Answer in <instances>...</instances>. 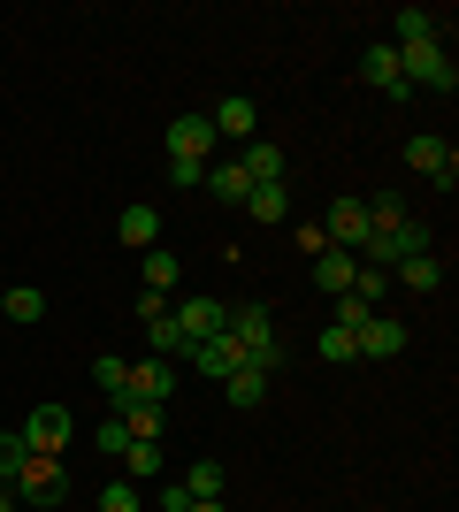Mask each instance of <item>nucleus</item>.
<instances>
[{
    "mask_svg": "<svg viewBox=\"0 0 459 512\" xmlns=\"http://www.w3.org/2000/svg\"><path fill=\"white\" fill-rule=\"evenodd\" d=\"M421 253H437V230L421 222V214H406L398 230H368V245H360V268H406V260H421Z\"/></svg>",
    "mask_w": 459,
    "mask_h": 512,
    "instance_id": "f257e3e1",
    "label": "nucleus"
},
{
    "mask_svg": "<svg viewBox=\"0 0 459 512\" xmlns=\"http://www.w3.org/2000/svg\"><path fill=\"white\" fill-rule=\"evenodd\" d=\"M222 337L238 344L253 367H268V375H276V360H284V337H276L268 306H230V329H222Z\"/></svg>",
    "mask_w": 459,
    "mask_h": 512,
    "instance_id": "f03ea898",
    "label": "nucleus"
},
{
    "mask_svg": "<svg viewBox=\"0 0 459 512\" xmlns=\"http://www.w3.org/2000/svg\"><path fill=\"white\" fill-rule=\"evenodd\" d=\"M8 490H16V505H23V512H46V505H62V497H69V474H62V459L31 451V459H23V474L8 482Z\"/></svg>",
    "mask_w": 459,
    "mask_h": 512,
    "instance_id": "7ed1b4c3",
    "label": "nucleus"
},
{
    "mask_svg": "<svg viewBox=\"0 0 459 512\" xmlns=\"http://www.w3.org/2000/svg\"><path fill=\"white\" fill-rule=\"evenodd\" d=\"M398 69H406V92H421V85H437V92H452V85H459V69H452V46H444V39L398 46Z\"/></svg>",
    "mask_w": 459,
    "mask_h": 512,
    "instance_id": "20e7f679",
    "label": "nucleus"
},
{
    "mask_svg": "<svg viewBox=\"0 0 459 512\" xmlns=\"http://www.w3.org/2000/svg\"><path fill=\"white\" fill-rule=\"evenodd\" d=\"M16 436H23L31 451H46V459H62V451H69V436H77V421H69L62 406H31V413H23V428H16Z\"/></svg>",
    "mask_w": 459,
    "mask_h": 512,
    "instance_id": "39448f33",
    "label": "nucleus"
},
{
    "mask_svg": "<svg viewBox=\"0 0 459 512\" xmlns=\"http://www.w3.org/2000/svg\"><path fill=\"white\" fill-rule=\"evenodd\" d=\"M322 245H337V253L360 260V245H368V199H337L322 222Z\"/></svg>",
    "mask_w": 459,
    "mask_h": 512,
    "instance_id": "423d86ee",
    "label": "nucleus"
},
{
    "mask_svg": "<svg viewBox=\"0 0 459 512\" xmlns=\"http://www.w3.org/2000/svg\"><path fill=\"white\" fill-rule=\"evenodd\" d=\"M352 344H360V360H398V352L414 344V329H406V321H391V314H368L360 329H352Z\"/></svg>",
    "mask_w": 459,
    "mask_h": 512,
    "instance_id": "0eeeda50",
    "label": "nucleus"
},
{
    "mask_svg": "<svg viewBox=\"0 0 459 512\" xmlns=\"http://www.w3.org/2000/svg\"><path fill=\"white\" fill-rule=\"evenodd\" d=\"M215 146H222V138H215V123H207L199 107L169 123V161H215Z\"/></svg>",
    "mask_w": 459,
    "mask_h": 512,
    "instance_id": "6e6552de",
    "label": "nucleus"
},
{
    "mask_svg": "<svg viewBox=\"0 0 459 512\" xmlns=\"http://www.w3.org/2000/svg\"><path fill=\"white\" fill-rule=\"evenodd\" d=\"M406 161H414V169L429 176V184H444V192H452V184H459V153L444 146L437 130H421V138H406Z\"/></svg>",
    "mask_w": 459,
    "mask_h": 512,
    "instance_id": "1a4fd4ad",
    "label": "nucleus"
},
{
    "mask_svg": "<svg viewBox=\"0 0 459 512\" xmlns=\"http://www.w3.org/2000/svg\"><path fill=\"white\" fill-rule=\"evenodd\" d=\"M184 360H192L207 383H230V375L245 367V352H238L230 337H199V344H184Z\"/></svg>",
    "mask_w": 459,
    "mask_h": 512,
    "instance_id": "9d476101",
    "label": "nucleus"
},
{
    "mask_svg": "<svg viewBox=\"0 0 459 512\" xmlns=\"http://www.w3.org/2000/svg\"><path fill=\"white\" fill-rule=\"evenodd\" d=\"M207 123H215V138H238L245 146V138H261V107L245 100V92H230V100L207 107Z\"/></svg>",
    "mask_w": 459,
    "mask_h": 512,
    "instance_id": "9b49d317",
    "label": "nucleus"
},
{
    "mask_svg": "<svg viewBox=\"0 0 459 512\" xmlns=\"http://www.w3.org/2000/svg\"><path fill=\"white\" fill-rule=\"evenodd\" d=\"M360 77H368L383 100H406V69H398V46L391 39H375L368 54H360Z\"/></svg>",
    "mask_w": 459,
    "mask_h": 512,
    "instance_id": "f8f14e48",
    "label": "nucleus"
},
{
    "mask_svg": "<svg viewBox=\"0 0 459 512\" xmlns=\"http://www.w3.org/2000/svg\"><path fill=\"white\" fill-rule=\"evenodd\" d=\"M238 169H245V184H291L284 146H268V138H245V146H238Z\"/></svg>",
    "mask_w": 459,
    "mask_h": 512,
    "instance_id": "ddd939ff",
    "label": "nucleus"
},
{
    "mask_svg": "<svg viewBox=\"0 0 459 512\" xmlns=\"http://www.w3.org/2000/svg\"><path fill=\"white\" fill-rule=\"evenodd\" d=\"M123 398H146V406H169V398H176V367H169V360H138L131 375H123Z\"/></svg>",
    "mask_w": 459,
    "mask_h": 512,
    "instance_id": "4468645a",
    "label": "nucleus"
},
{
    "mask_svg": "<svg viewBox=\"0 0 459 512\" xmlns=\"http://www.w3.org/2000/svg\"><path fill=\"white\" fill-rule=\"evenodd\" d=\"M115 421L131 428V444H161L169 436V406H146V398H108Z\"/></svg>",
    "mask_w": 459,
    "mask_h": 512,
    "instance_id": "2eb2a0df",
    "label": "nucleus"
},
{
    "mask_svg": "<svg viewBox=\"0 0 459 512\" xmlns=\"http://www.w3.org/2000/svg\"><path fill=\"white\" fill-rule=\"evenodd\" d=\"M176 329H184V344L222 337V329H230V306L222 299H176Z\"/></svg>",
    "mask_w": 459,
    "mask_h": 512,
    "instance_id": "dca6fc26",
    "label": "nucleus"
},
{
    "mask_svg": "<svg viewBox=\"0 0 459 512\" xmlns=\"http://www.w3.org/2000/svg\"><path fill=\"white\" fill-rule=\"evenodd\" d=\"M115 237H123L131 253H153V245H161V214L153 207H123L115 214Z\"/></svg>",
    "mask_w": 459,
    "mask_h": 512,
    "instance_id": "f3484780",
    "label": "nucleus"
},
{
    "mask_svg": "<svg viewBox=\"0 0 459 512\" xmlns=\"http://www.w3.org/2000/svg\"><path fill=\"white\" fill-rule=\"evenodd\" d=\"M314 260H322V268H314L322 299H345V291H352V276H360V260H352V253H337V245H322Z\"/></svg>",
    "mask_w": 459,
    "mask_h": 512,
    "instance_id": "a211bd4d",
    "label": "nucleus"
},
{
    "mask_svg": "<svg viewBox=\"0 0 459 512\" xmlns=\"http://www.w3.org/2000/svg\"><path fill=\"white\" fill-rule=\"evenodd\" d=\"M199 192L222 199V207H245V192H253V184H245L238 161H207V184H199Z\"/></svg>",
    "mask_w": 459,
    "mask_h": 512,
    "instance_id": "6ab92c4d",
    "label": "nucleus"
},
{
    "mask_svg": "<svg viewBox=\"0 0 459 512\" xmlns=\"http://www.w3.org/2000/svg\"><path fill=\"white\" fill-rule=\"evenodd\" d=\"M222 398H230V406H238V413H253V406H261V398H268V367H253V360H245L238 375L222 383Z\"/></svg>",
    "mask_w": 459,
    "mask_h": 512,
    "instance_id": "aec40b11",
    "label": "nucleus"
},
{
    "mask_svg": "<svg viewBox=\"0 0 459 512\" xmlns=\"http://www.w3.org/2000/svg\"><path fill=\"white\" fill-rule=\"evenodd\" d=\"M421 39H444V23L429 8H398L391 16V46H421Z\"/></svg>",
    "mask_w": 459,
    "mask_h": 512,
    "instance_id": "412c9836",
    "label": "nucleus"
},
{
    "mask_svg": "<svg viewBox=\"0 0 459 512\" xmlns=\"http://www.w3.org/2000/svg\"><path fill=\"white\" fill-rule=\"evenodd\" d=\"M245 214H253V222H291V184H253V192H245Z\"/></svg>",
    "mask_w": 459,
    "mask_h": 512,
    "instance_id": "4be33fe9",
    "label": "nucleus"
},
{
    "mask_svg": "<svg viewBox=\"0 0 459 512\" xmlns=\"http://www.w3.org/2000/svg\"><path fill=\"white\" fill-rule=\"evenodd\" d=\"M138 276H146V291H176V276H184V260H176L169 245H153V253H138Z\"/></svg>",
    "mask_w": 459,
    "mask_h": 512,
    "instance_id": "5701e85b",
    "label": "nucleus"
},
{
    "mask_svg": "<svg viewBox=\"0 0 459 512\" xmlns=\"http://www.w3.org/2000/svg\"><path fill=\"white\" fill-rule=\"evenodd\" d=\"M161 474H169V451L161 444H131L123 451V482H161Z\"/></svg>",
    "mask_w": 459,
    "mask_h": 512,
    "instance_id": "b1692460",
    "label": "nucleus"
},
{
    "mask_svg": "<svg viewBox=\"0 0 459 512\" xmlns=\"http://www.w3.org/2000/svg\"><path fill=\"white\" fill-rule=\"evenodd\" d=\"M0 314H8V321H46V291L16 283V291H0Z\"/></svg>",
    "mask_w": 459,
    "mask_h": 512,
    "instance_id": "393cba45",
    "label": "nucleus"
},
{
    "mask_svg": "<svg viewBox=\"0 0 459 512\" xmlns=\"http://www.w3.org/2000/svg\"><path fill=\"white\" fill-rule=\"evenodd\" d=\"M391 276H398V283H414V291H437V283H444V260H437V253H421V260H406V268H391Z\"/></svg>",
    "mask_w": 459,
    "mask_h": 512,
    "instance_id": "a878e982",
    "label": "nucleus"
},
{
    "mask_svg": "<svg viewBox=\"0 0 459 512\" xmlns=\"http://www.w3.org/2000/svg\"><path fill=\"white\" fill-rule=\"evenodd\" d=\"M123 375H131V360H115V352L92 360V390H108V398H123Z\"/></svg>",
    "mask_w": 459,
    "mask_h": 512,
    "instance_id": "bb28decb",
    "label": "nucleus"
},
{
    "mask_svg": "<svg viewBox=\"0 0 459 512\" xmlns=\"http://www.w3.org/2000/svg\"><path fill=\"white\" fill-rule=\"evenodd\" d=\"M184 490H192V497H222V490H230V474H222L215 459H199V467L184 474Z\"/></svg>",
    "mask_w": 459,
    "mask_h": 512,
    "instance_id": "cd10ccee",
    "label": "nucleus"
},
{
    "mask_svg": "<svg viewBox=\"0 0 459 512\" xmlns=\"http://www.w3.org/2000/svg\"><path fill=\"white\" fill-rule=\"evenodd\" d=\"M383 283H391V276H383V268H360L345 299H360V306H375V314H383Z\"/></svg>",
    "mask_w": 459,
    "mask_h": 512,
    "instance_id": "c85d7f7f",
    "label": "nucleus"
},
{
    "mask_svg": "<svg viewBox=\"0 0 459 512\" xmlns=\"http://www.w3.org/2000/svg\"><path fill=\"white\" fill-rule=\"evenodd\" d=\"M322 360H329V367H352V360H360L352 329H322Z\"/></svg>",
    "mask_w": 459,
    "mask_h": 512,
    "instance_id": "c756f323",
    "label": "nucleus"
},
{
    "mask_svg": "<svg viewBox=\"0 0 459 512\" xmlns=\"http://www.w3.org/2000/svg\"><path fill=\"white\" fill-rule=\"evenodd\" d=\"M23 459H31V444H23V436H0V490L23 474Z\"/></svg>",
    "mask_w": 459,
    "mask_h": 512,
    "instance_id": "7c9ffc66",
    "label": "nucleus"
},
{
    "mask_svg": "<svg viewBox=\"0 0 459 512\" xmlns=\"http://www.w3.org/2000/svg\"><path fill=\"white\" fill-rule=\"evenodd\" d=\"M92 444L108 451V459H123V451H131V428H123V421H115V413H108V421L92 428Z\"/></svg>",
    "mask_w": 459,
    "mask_h": 512,
    "instance_id": "2f4dec72",
    "label": "nucleus"
},
{
    "mask_svg": "<svg viewBox=\"0 0 459 512\" xmlns=\"http://www.w3.org/2000/svg\"><path fill=\"white\" fill-rule=\"evenodd\" d=\"M169 291H138V321H146V329H161V321H169Z\"/></svg>",
    "mask_w": 459,
    "mask_h": 512,
    "instance_id": "473e14b6",
    "label": "nucleus"
},
{
    "mask_svg": "<svg viewBox=\"0 0 459 512\" xmlns=\"http://www.w3.org/2000/svg\"><path fill=\"white\" fill-rule=\"evenodd\" d=\"M100 512H138V482H108V490H100Z\"/></svg>",
    "mask_w": 459,
    "mask_h": 512,
    "instance_id": "72a5a7b5",
    "label": "nucleus"
},
{
    "mask_svg": "<svg viewBox=\"0 0 459 512\" xmlns=\"http://www.w3.org/2000/svg\"><path fill=\"white\" fill-rule=\"evenodd\" d=\"M169 184L176 192H199V184H207V161H169Z\"/></svg>",
    "mask_w": 459,
    "mask_h": 512,
    "instance_id": "f704fd0d",
    "label": "nucleus"
},
{
    "mask_svg": "<svg viewBox=\"0 0 459 512\" xmlns=\"http://www.w3.org/2000/svg\"><path fill=\"white\" fill-rule=\"evenodd\" d=\"M192 505V490H184V482H161V512H184Z\"/></svg>",
    "mask_w": 459,
    "mask_h": 512,
    "instance_id": "c9c22d12",
    "label": "nucleus"
},
{
    "mask_svg": "<svg viewBox=\"0 0 459 512\" xmlns=\"http://www.w3.org/2000/svg\"><path fill=\"white\" fill-rule=\"evenodd\" d=\"M184 512H230V505H222V497H192Z\"/></svg>",
    "mask_w": 459,
    "mask_h": 512,
    "instance_id": "e433bc0d",
    "label": "nucleus"
},
{
    "mask_svg": "<svg viewBox=\"0 0 459 512\" xmlns=\"http://www.w3.org/2000/svg\"><path fill=\"white\" fill-rule=\"evenodd\" d=\"M0 512H23V505H16V490H0Z\"/></svg>",
    "mask_w": 459,
    "mask_h": 512,
    "instance_id": "4c0bfd02",
    "label": "nucleus"
}]
</instances>
